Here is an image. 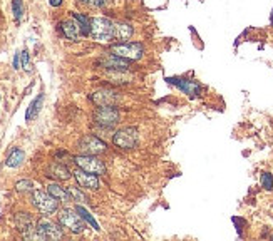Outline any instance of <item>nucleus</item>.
Segmentation results:
<instances>
[{"instance_id": "f257e3e1", "label": "nucleus", "mask_w": 273, "mask_h": 241, "mask_svg": "<svg viewBox=\"0 0 273 241\" xmlns=\"http://www.w3.org/2000/svg\"><path fill=\"white\" fill-rule=\"evenodd\" d=\"M114 24L106 17L91 19V37L97 42H111L114 39Z\"/></svg>"}, {"instance_id": "f03ea898", "label": "nucleus", "mask_w": 273, "mask_h": 241, "mask_svg": "<svg viewBox=\"0 0 273 241\" xmlns=\"http://www.w3.org/2000/svg\"><path fill=\"white\" fill-rule=\"evenodd\" d=\"M59 223L62 224V228H67L70 233H83L84 228H86V223L83 220V216L79 215L77 211H72V210H61L59 211Z\"/></svg>"}, {"instance_id": "7ed1b4c3", "label": "nucleus", "mask_w": 273, "mask_h": 241, "mask_svg": "<svg viewBox=\"0 0 273 241\" xmlns=\"http://www.w3.org/2000/svg\"><path fill=\"white\" fill-rule=\"evenodd\" d=\"M32 203L42 215H52V213L57 211V198H54L49 191L47 193L41 189L34 191L32 193Z\"/></svg>"}, {"instance_id": "20e7f679", "label": "nucleus", "mask_w": 273, "mask_h": 241, "mask_svg": "<svg viewBox=\"0 0 273 241\" xmlns=\"http://www.w3.org/2000/svg\"><path fill=\"white\" fill-rule=\"evenodd\" d=\"M111 52L116 54L119 57L128 59V60H138L144 56V47H143V44H139V42H123V44L112 46Z\"/></svg>"}, {"instance_id": "39448f33", "label": "nucleus", "mask_w": 273, "mask_h": 241, "mask_svg": "<svg viewBox=\"0 0 273 241\" xmlns=\"http://www.w3.org/2000/svg\"><path fill=\"white\" fill-rule=\"evenodd\" d=\"M94 120L102 128H114L119 123V111L114 106H97L94 111Z\"/></svg>"}, {"instance_id": "423d86ee", "label": "nucleus", "mask_w": 273, "mask_h": 241, "mask_svg": "<svg viewBox=\"0 0 273 241\" xmlns=\"http://www.w3.org/2000/svg\"><path fill=\"white\" fill-rule=\"evenodd\" d=\"M112 142L121 149H133V147L138 146L139 142V134L134 128H124L119 129L116 134H114Z\"/></svg>"}, {"instance_id": "0eeeda50", "label": "nucleus", "mask_w": 273, "mask_h": 241, "mask_svg": "<svg viewBox=\"0 0 273 241\" xmlns=\"http://www.w3.org/2000/svg\"><path fill=\"white\" fill-rule=\"evenodd\" d=\"M75 164L77 168L84 169L87 173H92V174H104L106 173V166L104 163L101 159H97L96 156H91V154H83V156H75Z\"/></svg>"}, {"instance_id": "6e6552de", "label": "nucleus", "mask_w": 273, "mask_h": 241, "mask_svg": "<svg viewBox=\"0 0 273 241\" xmlns=\"http://www.w3.org/2000/svg\"><path fill=\"white\" fill-rule=\"evenodd\" d=\"M79 151L83 154H91V156L101 154V152L106 151V142L97 139L96 136H84L79 141Z\"/></svg>"}, {"instance_id": "1a4fd4ad", "label": "nucleus", "mask_w": 273, "mask_h": 241, "mask_svg": "<svg viewBox=\"0 0 273 241\" xmlns=\"http://www.w3.org/2000/svg\"><path fill=\"white\" fill-rule=\"evenodd\" d=\"M15 224H17V229L22 231L25 238H39V233H37V226L34 223V218H32L29 213H19L15 216Z\"/></svg>"}, {"instance_id": "9d476101", "label": "nucleus", "mask_w": 273, "mask_h": 241, "mask_svg": "<svg viewBox=\"0 0 273 241\" xmlns=\"http://www.w3.org/2000/svg\"><path fill=\"white\" fill-rule=\"evenodd\" d=\"M37 233H39L41 239H59L64 236L62 229L49 220H41L37 223Z\"/></svg>"}, {"instance_id": "9b49d317", "label": "nucleus", "mask_w": 273, "mask_h": 241, "mask_svg": "<svg viewBox=\"0 0 273 241\" xmlns=\"http://www.w3.org/2000/svg\"><path fill=\"white\" fill-rule=\"evenodd\" d=\"M118 99H119L118 92L112 89H99L94 94H91V101L96 106H116Z\"/></svg>"}, {"instance_id": "f8f14e48", "label": "nucleus", "mask_w": 273, "mask_h": 241, "mask_svg": "<svg viewBox=\"0 0 273 241\" xmlns=\"http://www.w3.org/2000/svg\"><path fill=\"white\" fill-rule=\"evenodd\" d=\"M99 64L107 70H128L129 60L124 57H119L116 54H107L102 59H99Z\"/></svg>"}, {"instance_id": "ddd939ff", "label": "nucleus", "mask_w": 273, "mask_h": 241, "mask_svg": "<svg viewBox=\"0 0 273 241\" xmlns=\"http://www.w3.org/2000/svg\"><path fill=\"white\" fill-rule=\"evenodd\" d=\"M75 181L79 183V186H83L86 189H99V179H97V174L87 173L84 169H75L74 171Z\"/></svg>"}, {"instance_id": "4468645a", "label": "nucleus", "mask_w": 273, "mask_h": 241, "mask_svg": "<svg viewBox=\"0 0 273 241\" xmlns=\"http://www.w3.org/2000/svg\"><path fill=\"white\" fill-rule=\"evenodd\" d=\"M169 82L176 86L178 89H181L184 94H188L191 97L198 96V92H200V86L196 84V82H191V81H186V79H176V77L169 79Z\"/></svg>"}, {"instance_id": "2eb2a0df", "label": "nucleus", "mask_w": 273, "mask_h": 241, "mask_svg": "<svg viewBox=\"0 0 273 241\" xmlns=\"http://www.w3.org/2000/svg\"><path fill=\"white\" fill-rule=\"evenodd\" d=\"M61 32L64 34L65 39L69 41H77V37L81 35V29L77 25V22L74 19L72 20H64L61 24Z\"/></svg>"}, {"instance_id": "dca6fc26", "label": "nucleus", "mask_w": 273, "mask_h": 241, "mask_svg": "<svg viewBox=\"0 0 273 241\" xmlns=\"http://www.w3.org/2000/svg\"><path fill=\"white\" fill-rule=\"evenodd\" d=\"M134 34V29L129 24H114V39L128 41Z\"/></svg>"}, {"instance_id": "f3484780", "label": "nucleus", "mask_w": 273, "mask_h": 241, "mask_svg": "<svg viewBox=\"0 0 273 241\" xmlns=\"http://www.w3.org/2000/svg\"><path fill=\"white\" fill-rule=\"evenodd\" d=\"M47 173H49L47 176L56 178L59 181H65V179L70 178V171L65 166H62V164H52V166L49 168Z\"/></svg>"}, {"instance_id": "a211bd4d", "label": "nucleus", "mask_w": 273, "mask_h": 241, "mask_svg": "<svg viewBox=\"0 0 273 241\" xmlns=\"http://www.w3.org/2000/svg\"><path fill=\"white\" fill-rule=\"evenodd\" d=\"M47 191L54 196V198L61 199V201H64V203H67V201L72 199V196H70L69 189L65 191V189L61 188V186H59V184H49V186H47Z\"/></svg>"}, {"instance_id": "6ab92c4d", "label": "nucleus", "mask_w": 273, "mask_h": 241, "mask_svg": "<svg viewBox=\"0 0 273 241\" xmlns=\"http://www.w3.org/2000/svg\"><path fill=\"white\" fill-rule=\"evenodd\" d=\"M22 161H24V151L19 149V147H14L12 151H10V154L7 156V168H19Z\"/></svg>"}, {"instance_id": "aec40b11", "label": "nucleus", "mask_w": 273, "mask_h": 241, "mask_svg": "<svg viewBox=\"0 0 273 241\" xmlns=\"http://www.w3.org/2000/svg\"><path fill=\"white\" fill-rule=\"evenodd\" d=\"M72 19L77 22L79 29H81V34L83 35H89L91 34V20L86 17L83 14H72Z\"/></svg>"}, {"instance_id": "412c9836", "label": "nucleus", "mask_w": 273, "mask_h": 241, "mask_svg": "<svg viewBox=\"0 0 273 241\" xmlns=\"http://www.w3.org/2000/svg\"><path fill=\"white\" fill-rule=\"evenodd\" d=\"M42 102H44V94H39V96H37V99L30 104L29 109H27V114H25V119L27 120H30L32 117H35L37 114H39L41 107H42Z\"/></svg>"}, {"instance_id": "4be33fe9", "label": "nucleus", "mask_w": 273, "mask_h": 241, "mask_svg": "<svg viewBox=\"0 0 273 241\" xmlns=\"http://www.w3.org/2000/svg\"><path fill=\"white\" fill-rule=\"evenodd\" d=\"M75 211H77V213H79V215H81V216H83V220H84V221H87V223H89V224H91V226H92V228H94V229H96V231H99V229H101V228H99V224H97V221L94 220V218H92V215H91V213H89V211H87V210H86V208H84V206H81V205H77V206H75Z\"/></svg>"}, {"instance_id": "5701e85b", "label": "nucleus", "mask_w": 273, "mask_h": 241, "mask_svg": "<svg viewBox=\"0 0 273 241\" xmlns=\"http://www.w3.org/2000/svg\"><path fill=\"white\" fill-rule=\"evenodd\" d=\"M261 186L266 189V191H271L273 189V176L270 173H263L261 174Z\"/></svg>"}, {"instance_id": "b1692460", "label": "nucleus", "mask_w": 273, "mask_h": 241, "mask_svg": "<svg viewBox=\"0 0 273 241\" xmlns=\"http://www.w3.org/2000/svg\"><path fill=\"white\" fill-rule=\"evenodd\" d=\"M12 10H14L15 20H20L22 19V0H14V2H12Z\"/></svg>"}, {"instance_id": "393cba45", "label": "nucleus", "mask_w": 273, "mask_h": 241, "mask_svg": "<svg viewBox=\"0 0 273 241\" xmlns=\"http://www.w3.org/2000/svg\"><path fill=\"white\" fill-rule=\"evenodd\" d=\"M15 188H17V191H30L34 188V183L29 179H24V181H19V183L15 184Z\"/></svg>"}, {"instance_id": "a878e982", "label": "nucleus", "mask_w": 273, "mask_h": 241, "mask_svg": "<svg viewBox=\"0 0 273 241\" xmlns=\"http://www.w3.org/2000/svg\"><path fill=\"white\" fill-rule=\"evenodd\" d=\"M20 64L25 70H30V59H29V52L27 51L20 52Z\"/></svg>"}, {"instance_id": "bb28decb", "label": "nucleus", "mask_w": 273, "mask_h": 241, "mask_svg": "<svg viewBox=\"0 0 273 241\" xmlns=\"http://www.w3.org/2000/svg\"><path fill=\"white\" fill-rule=\"evenodd\" d=\"M69 193H70V196H72L74 201H77V203H83L84 201V194L81 193L77 188H69Z\"/></svg>"}, {"instance_id": "cd10ccee", "label": "nucleus", "mask_w": 273, "mask_h": 241, "mask_svg": "<svg viewBox=\"0 0 273 241\" xmlns=\"http://www.w3.org/2000/svg\"><path fill=\"white\" fill-rule=\"evenodd\" d=\"M79 2L89 5V7H102V5H106V0H79Z\"/></svg>"}, {"instance_id": "c85d7f7f", "label": "nucleus", "mask_w": 273, "mask_h": 241, "mask_svg": "<svg viewBox=\"0 0 273 241\" xmlns=\"http://www.w3.org/2000/svg\"><path fill=\"white\" fill-rule=\"evenodd\" d=\"M14 67L19 69L20 67V54H15V59H14Z\"/></svg>"}, {"instance_id": "c756f323", "label": "nucleus", "mask_w": 273, "mask_h": 241, "mask_svg": "<svg viewBox=\"0 0 273 241\" xmlns=\"http://www.w3.org/2000/svg\"><path fill=\"white\" fill-rule=\"evenodd\" d=\"M49 2H51L52 7H59V5L62 4V0H49Z\"/></svg>"}]
</instances>
